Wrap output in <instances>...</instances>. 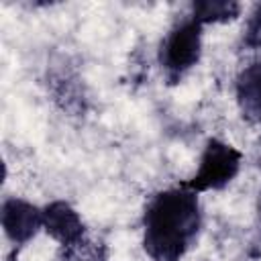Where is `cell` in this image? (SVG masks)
<instances>
[{
	"mask_svg": "<svg viewBox=\"0 0 261 261\" xmlns=\"http://www.w3.org/2000/svg\"><path fill=\"white\" fill-rule=\"evenodd\" d=\"M234 94L243 116L261 126V61L241 69L237 75Z\"/></svg>",
	"mask_w": 261,
	"mask_h": 261,
	"instance_id": "cell-6",
	"label": "cell"
},
{
	"mask_svg": "<svg viewBox=\"0 0 261 261\" xmlns=\"http://www.w3.org/2000/svg\"><path fill=\"white\" fill-rule=\"evenodd\" d=\"M202 24L192 16L177 20L159 45V65L169 84H177L202 55Z\"/></svg>",
	"mask_w": 261,
	"mask_h": 261,
	"instance_id": "cell-2",
	"label": "cell"
},
{
	"mask_svg": "<svg viewBox=\"0 0 261 261\" xmlns=\"http://www.w3.org/2000/svg\"><path fill=\"white\" fill-rule=\"evenodd\" d=\"M243 43L251 49H261V2L255 4L251 10L245 31H243Z\"/></svg>",
	"mask_w": 261,
	"mask_h": 261,
	"instance_id": "cell-8",
	"label": "cell"
},
{
	"mask_svg": "<svg viewBox=\"0 0 261 261\" xmlns=\"http://www.w3.org/2000/svg\"><path fill=\"white\" fill-rule=\"evenodd\" d=\"M241 14V4L234 0H198L192 4V18L198 24H218L234 20Z\"/></svg>",
	"mask_w": 261,
	"mask_h": 261,
	"instance_id": "cell-7",
	"label": "cell"
},
{
	"mask_svg": "<svg viewBox=\"0 0 261 261\" xmlns=\"http://www.w3.org/2000/svg\"><path fill=\"white\" fill-rule=\"evenodd\" d=\"M241 165H243V153L237 147L220 139H208L200 155L196 173L184 184L196 194L216 192L226 188L239 175Z\"/></svg>",
	"mask_w": 261,
	"mask_h": 261,
	"instance_id": "cell-3",
	"label": "cell"
},
{
	"mask_svg": "<svg viewBox=\"0 0 261 261\" xmlns=\"http://www.w3.org/2000/svg\"><path fill=\"white\" fill-rule=\"evenodd\" d=\"M0 222L10 243L27 245L43 228V208L16 196L6 198L0 212Z\"/></svg>",
	"mask_w": 261,
	"mask_h": 261,
	"instance_id": "cell-4",
	"label": "cell"
},
{
	"mask_svg": "<svg viewBox=\"0 0 261 261\" xmlns=\"http://www.w3.org/2000/svg\"><path fill=\"white\" fill-rule=\"evenodd\" d=\"M202 208L186 184L161 190L143 210V249L153 261H179L198 241Z\"/></svg>",
	"mask_w": 261,
	"mask_h": 261,
	"instance_id": "cell-1",
	"label": "cell"
},
{
	"mask_svg": "<svg viewBox=\"0 0 261 261\" xmlns=\"http://www.w3.org/2000/svg\"><path fill=\"white\" fill-rule=\"evenodd\" d=\"M43 230L63 249H67L84 241L86 224L69 202L53 200L43 208Z\"/></svg>",
	"mask_w": 261,
	"mask_h": 261,
	"instance_id": "cell-5",
	"label": "cell"
}]
</instances>
